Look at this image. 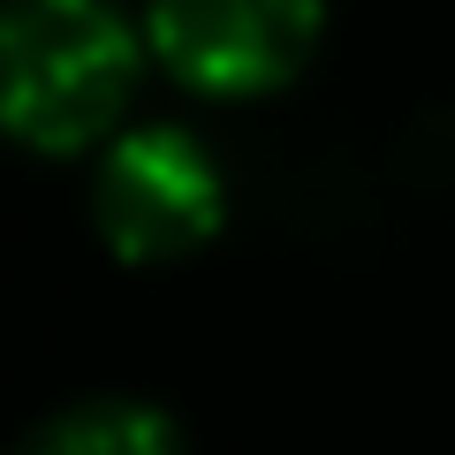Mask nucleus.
<instances>
[{"label":"nucleus","instance_id":"20e7f679","mask_svg":"<svg viewBox=\"0 0 455 455\" xmlns=\"http://www.w3.org/2000/svg\"><path fill=\"white\" fill-rule=\"evenodd\" d=\"M31 448L38 455H160V448H175V425H167L160 410H145V403L92 395V403L61 410Z\"/></svg>","mask_w":455,"mask_h":455},{"label":"nucleus","instance_id":"f257e3e1","mask_svg":"<svg viewBox=\"0 0 455 455\" xmlns=\"http://www.w3.org/2000/svg\"><path fill=\"white\" fill-rule=\"evenodd\" d=\"M137 38L107 0H16L0 31V114L31 152H76L122 122Z\"/></svg>","mask_w":455,"mask_h":455},{"label":"nucleus","instance_id":"f03ea898","mask_svg":"<svg viewBox=\"0 0 455 455\" xmlns=\"http://www.w3.org/2000/svg\"><path fill=\"white\" fill-rule=\"evenodd\" d=\"M220 205H228L220 167L182 130H137L122 145H107L99 182H92L99 235H107L114 259H130V266L190 259L197 243H212Z\"/></svg>","mask_w":455,"mask_h":455},{"label":"nucleus","instance_id":"7ed1b4c3","mask_svg":"<svg viewBox=\"0 0 455 455\" xmlns=\"http://www.w3.org/2000/svg\"><path fill=\"white\" fill-rule=\"evenodd\" d=\"M319 16V0H152V53L205 99H251L311 61Z\"/></svg>","mask_w":455,"mask_h":455}]
</instances>
